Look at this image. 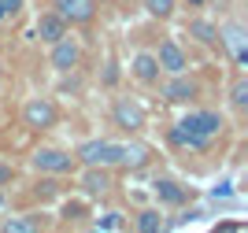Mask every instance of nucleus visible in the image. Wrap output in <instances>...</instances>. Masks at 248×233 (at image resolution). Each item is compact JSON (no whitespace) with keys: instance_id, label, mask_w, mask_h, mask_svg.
<instances>
[{"instance_id":"nucleus-1","label":"nucleus","mask_w":248,"mask_h":233,"mask_svg":"<svg viewBox=\"0 0 248 233\" xmlns=\"http://www.w3.org/2000/svg\"><path fill=\"white\" fill-rule=\"evenodd\" d=\"M218 130H222V119H218V111H189L182 122H174L170 126V144L174 148H193V152H204L207 144L218 137Z\"/></svg>"},{"instance_id":"nucleus-2","label":"nucleus","mask_w":248,"mask_h":233,"mask_svg":"<svg viewBox=\"0 0 248 233\" xmlns=\"http://www.w3.org/2000/svg\"><path fill=\"white\" fill-rule=\"evenodd\" d=\"M123 141H108V137H100V141H85L78 144V152H74V159L82 163V167H123Z\"/></svg>"},{"instance_id":"nucleus-3","label":"nucleus","mask_w":248,"mask_h":233,"mask_svg":"<svg viewBox=\"0 0 248 233\" xmlns=\"http://www.w3.org/2000/svg\"><path fill=\"white\" fill-rule=\"evenodd\" d=\"M30 167L37 174H71L78 167V159L71 152H63V148H37L30 155Z\"/></svg>"},{"instance_id":"nucleus-4","label":"nucleus","mask_w":248,"mask_h":233,"mask_svg":"<svg viewBox=\"0 0 248 233\" xmlns=\"http://www.w3.org/2000/svg\"><path fill=\"white\" fill-rule=\"evenodd\" d=\"M218 45L230 52V60L237 63V67L248 63V33H245L241 22H222L218 26Z\"/></svg>"},{"instance_id":"nucleus-5","label":"nucleus","mask_w":248,"mask_h":233,"mask_svg":"<svg viewBox=\"0 0 248 233\" xmlns=\"http://www.w3.org/2000/svg\"><path fill=\"white\" fill-rule=\"evenodd\" d=\"M159 93H163L167 104H193V100L200 96V85L189 78L186 71H182V74H170V78L159 85Z\"/></svg>"},{"instance_id":"nucleus-6","label":"nucleus","mask_w":248,"mask_h":233,"mask_svg":"<svg viewBox=\"0 0 248 233\" xmlns=\"http://www.w3.org/2000/svg\"><path fill=\"white\" fill-rule=\"evenodd\" d=\"M52 11L60 15L67 26H85L96 15V0H52Z\"/></svg>"},{"instance_id":"nucleus-7","label":"nucleus","mask_w":248,"mask_h":233,"mask_svg":"<svg viewBox=\"0 0 248 233\" xmlns=\"http://www.w3.org/2000/svg\"><path fill=\"white\" fill-rule=\"evenodd\" d=\"M56 119H60V111H56V104H52L48 96H33V100L22 108V122H26L30 130H48V126H56Z\"/></svg>"},{"instance_id":"nucleus-8","label":"nucleus","mask_w":248,"mask_h":233,"mask_svg":"<svg viewBox=\"0 0 248 233\" xmlns=\"http://www.w3.org/2000/svg\"><path fill=\"white\" fill-rule=\"evenodd\" d=\"M78 60H82V48H78V41H74V37H67V33H63L60 41H52L48 63H52V67H56L60 74L74 71V67H78Z\"/></svg>"},{"instance_id":"nucleus-9","label":"nucleus","mask_w":248,"mask_h":233,"mask_svg":"<svg viewBox=\"0 0 248 233\" xmlns=\"http://www.w3.org/2000/svg\"><path fill=\"white\" fill-rule=\"evenodd\" d=\"M111 119H115V126H123L126 133H137L141 126H145V111H141L137 100H115Z\"/></svg>"},{"instance_id":"nucleus-10","label":"nucleus","mask_w":248,"mask_h":233,"mask_svg":"<svg viewBox=\"0 0 248 233\" xmlns=\"http://www.w3.org/2000/svg\"><path fill=\"white\" fill-rule=\"evenodd\" d=\"M155 60H159V71H167V74H182V71L189 67L186 52H182V45H178L174 37H167L163 45H159V52H155Z\"/></svg>"},{"instance_id":"nucleus-11","label":"nucleus","mask_w":248,"mask_h":233,"mask_svg":"<svg viewBox=\"0 0 248 233\" xmlns=\"http://www.w3.org/2000/svg\"><path fill=\"white\" fill-rule=\"evenodd\" d=\"M108 189H111V167H85L82 193L85 196H104Z\"/></svg>"},{"instance_id":"nucleus-12","label":"nucleus","mask_w":248,"mask_h":233,"mask_svg":"<svg viewBox=\"0 0 248 233\" xmlns=\"http://www.w3.org/2000/svg\"><path fill=\"white\" fill-rule=\"evenodd\" d=\"M130 74H134L137 81H145V85H155L163 71H159V60H155L152 52H137L134 63H130Z\"/></svg>"},{"instance_id":"nucleus-13","label":"nucleus","mask_w":248,"mask_h":233,"mask_svg":"<svg viewBox=\"0 0 248 233\" xmlns=\"http://www.w3.org/2000/svg\"><path fill=\"white\" fill-rule=\"evenodd\" d=\"M63 33H67V22H63L56 11H41V15H37V37H41L45 45L60 41Z\"/></svg>"},{"instance_id":"nucleus-14","label":"nucleus","mask_w":248,"mask_h":233,"mask_svg":"<svg viewBox=\"0 0 248 233\" xmlns=\"http://www.w3.org/2000/svg\"><path fill=\"white\" fill-rule=\"evenodd\" d=\"M155 196H159V203H167V207H182L186 203V185H178L174 178H155Z\"/></svg>"},{"instance_id":"nucleus-15","label":"nucleus","mask_w":248,"mask_h":233,"mask_svg":"<svg viewBox=\"0 0 248 233\" xmlns=\"http://www.w3.org/2000/svg\"><path fill=\"white\" fill-rule=\"evenodd\" d=\"M189 37H197L200 45L215 48V45H218V26H215V22H207V19H193V22H189Z\"/></svg>"},{"instance_id":"nucleus-16","label":"nucleus","mask_w":248,"mask_h":233,"mask_svg":"<svg viewBox=\"0 0 248 233\" xmlns=\"http://www.w3.org/2000/svg\"><path fill=\"white\" fill-rule=\"evenodd\" d=\"M134 226H137V230H141V233H159V230H163V226H167V218H163V215H159V211H155V207H145V211H137Z\"/></svg>"},{"instance_id":"nucleus-17","label":"nucleus","mask_w":248,"mask_h":233,"mask_svg":"<svg viewBox=\"0 0 248 233\" xmlns=\"http://www.w3.org/2000/svg\"><path fill=\"white\" fill-rule=\"evenodd\" d=\"M230 108L233 111H248V78L245 74L233 78V85H230Z\"/></svg>"},{"instance_id":"nucleus-18","label":"nucleus","mask_w":248,"mask_h":233,"mask_svg":"<svg viewBox=\"0 0 248 233\" xmlns=\"http://www.w3.org/2000/svg\"><path fill=\"white\" fill-rule=\"evenodd\" d=\"M123 226H126L123 211H104V215H96V218H93V230H100V233H119Z\"/></svg>"},{"instance_id":"nucleus-19","label":"nucleus","mask_w":248,"mask_h":233,"mask_svg":"<svg viewBox=\"0 0 248 233\" xmlns=\"http://www.w3.org/2000/svg\"><path fill=\"white\" fill-rule=\"evenodd\" d=\"M145 163H148V148H145V144H134V141H130L123 148V167L137 171V167H145Z\"/></svg>"},{"instance_id":"nucleus-20","label":"nucleus","mask_w":248,"mask_h":233,"mask_svg":"<svg viewBox=\"0 0 248 233\" xmlns=\"http://www.w3.org/2000/svg\"><path fill=\"white\" fill-rule=\"evenodd\" d=\"M141 4H145V11L152 19H170L178 8V0H141Z\"/></svg>"},{"instance_id":"nucleus-21","label":"nucleus","mask_w":248,"mask_h":233,"mask_svg":"<svg viewBox=\"0 0 248 233\" xmlns=\"http://www.w3.org/2000/svg\"><path fill=\"white\" fill-rule=\"evenodd\" d=\"M0 230H8V233H33V230H37V222H30V218H8Z\"/></svg>"},{"instance_id":"nucleus-22","label":"nucleus","mask_w":248,"mask_h":233,"mask_svg":"<svg viewBox=\"0 0 248 233\" xmlns=\"http://www.w3.org/2000/svg\"><path fill=\"white\" fill-rule=\"evenodd\" d=\"M119 81V63L108 60V67H104V85H115Z\"/></svg>"},{"instance_id":"nucleus-23","label":"nucleus","mask_w":248,"mask_h":233,"mask_svg":"<svg viewBox=\"0 0 248 233\" xmlns=\"http://www.w3.org/2000/svg\"><path fill=\"white\" fill-rule=\"evenodd\" d=\"M11 178H15V171H11L8 163H0V189H4V185H11Z\"/></svg>"},{"instance_id":"nucleus-24","label":"nucleus","mask_w":248,"mask_h":233,"mask_svg":"<svg viewBox=\"0 0 248 233\" xmlns=\"http://www.w3.org/2000/svg\"><path fill=\"white\" fill-rule=\"evenodd\" d=\"M0 4H4V11H8V15H15V11L22 8V0H0Z\"/></svg>"},{"instance_id":"nucleus-25","label":"nucleus","mask_w":248,"mask_h":233,"mask_svg":"<svg viewBox=\"0 0 248 233\" xmlns=\"http://www.w3.org/2000/svg\"><path fill=\"white\" fill-rule=\"evenodd\" d=\"M4 19H8V11H4V4H0V22H4Z\"/></svg>"}]
</instances>
